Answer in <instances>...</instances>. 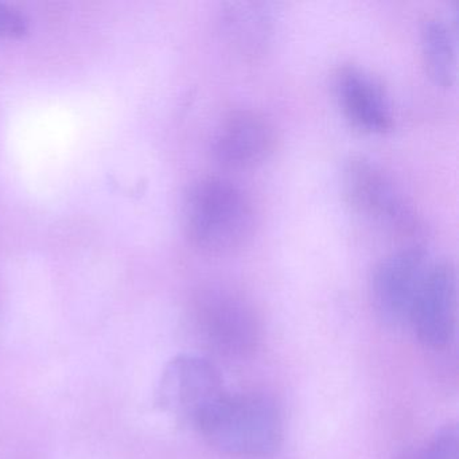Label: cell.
Instances as JSON below:
<instances>
[{"instance_id":"cell-3","label":"cell","mask_w":459,"mask_h":459,"mask_svg":"<svg viewBox=\"0 0 459 459\" xmlns=\"http://www.w3.org/2000/svg\"><path fill=\"white\" fill-rule=\"evenodd\" d=\"M227 394L219 370L208 359L178 354L160 375L157 404L177 423L200 431Z\"/></svg>"},{"instance_id":"cell-5","label":"cell","mask_w":459,"mask_h":459,"mask_svg":"<svg viewBox=\"0 0 459 459\" xmlns=\"http://www.w3.org/2000/svg\"><path fill=\"white\" fill-rule=\"evenodd\" d=\"M342 190L354 212L376 227L392 233H412L418 217L392 177L375 160L351 157L342 171Z\"/></svg>"},{"instance_id":"cell-7","label":"cell","mask_w":459,"mask_h":459,"mask_svg":"<svg viewBox=\"0 0 459 459\" xmlns=\"http://www.w3.org/2000/svg\"><path fill=\"white\" fill-rule=\"evenodd\" d=\"M408 322L427 348L443 349L451 342L456 326V271L450 260L429 264Z\"/></svg>"},{"instance_id":"cell-2","label":"cell","mask_w":459,"mask_h":459,"mask_svg":"<svg viewBox=\"0 0 459 459\" xmlns=\"http://www.w3.org/2000/svg\"><path fill=\"white\" fill-rule=\"evenodd\" d=\"M206 442L224 455L256 459L273 455L283 440V419L271 397L230 394L200 429Z\"/></svg>"},{"instance_id":"cell-4","label":"cell","mask_w":459,"mask_h":459,"mask_svg":"<svg viewBox=\"0 0 459 459\" xmlns=\"http://www.w3.org/2000/svg\"><path fill=\"white\" fill-rule=\"evenodd\" d=\"M195 326L206 342L230 357H246L260 342L259 316L251 300L224 284H211L193 300Z\"/></svg>"},{"instance_id":"cell-13","label":"cell","mask_w":459,"mask_h":459,"mask_svg":"<svg viewBox=\"0 0 459 459\" xmlns=\"http://www.w3.org/2000/svg\"><path fill=\"white\" fill-rule=\"evenodd\" d=\"M28 31V18L20 10L0 4V41L22 39Z\"/></svg>"},{"instance_id":"cell-1","label":"cell","mask_w":459,"mask_h":459,"mask_svg":"<svg viewBox=\"0 0 459 459\" xmlns=\"http://www.w3.org/2000/svg\"><path fill=\"white\" fill-rule=\"evenodd\" d=\"M182 224L195 249L209 256H228L251 241L256 209L251 195L236 182L203 177L185 193Z\"/></svg>"},{"instance_id":"cell-9","label":"cell","mask_w":459,"mask_h":459,"mask_svg":"<svg viewBox=\"0 0 459 459\" xmlns=\"http://www.w3.org/2000/svg\"><path fill=\"white\" fill-rule=\"evenodd\" d=\"M335 95L351 125L369 134H384L394 127L391 104L380 85L364 69L341 66L335 74Z\"/></svg>"},{"instance_id":"cell-10","label":"cell","mask_w":459,"mask_h":459,"mask_svg":"<svg viewBox=\"0 0 459 459\" xmlns=\"http://www.w3.org/2000/svg\"><path fill=\"white\" fill-rule=\"evenodd\" d=\"M225 41L243 56L255 57L270 47L275 31V15L264 2H227L219 12Z\"/></svg>"},{"instance_id":"cell-6","label":"cell","mask_w":459,"mask_h":459,"mask_svg":"<svg viewBox=\"0 0 459 459\" xmlns=\"http://www.w3.org/2000/svg\"><path fill=\"white\" fill-rule=\"evenodd\" d=\"M424 247L410 244L386 255L370 279V298L381 319L391 325L408 322L411 306L429 270Z\"/></svg>"},{"instance_id":"cell-11","label":"cell","mask_w":459,"mask_h":459,"mask_svg":"<svg viewBox=\"0 0 459 459\" xmlns=\"http://www.w3.org/2000/svg\"><path fill=\"white\" fill-rule=\"evenodd\" d=\"M421 57L437 84L451 87L456 80V28L445 18L429 15L420 26Z\"/></svg>"},{"instance_id":"cell-12","label":"cell","mask_w":459,"mask_h":459,"mask_svg":"<svg viewBox=\"0 0 459 459\" xmlns=\"http://www.w3.org/2000/svg\"><path fill=\"white\" fill-rule=\"evenodd\" d=\"M458 450V429L448 424L420 445L397 454L394 459H459Z\"/></svg>"},{"instance_id":"cell-8","label":"cell","mask_w":459,"mask_h":459,"mask_svg":"<svg viewBox=\"0 0 459 459\" xmlns=\"http://www.w3.org/2000/svg\"><path fill=\"white\" fill-rule=\"evenodd\" d=\"M276 133L273 123L252 109H236L222 117L212 136V152L225 168L249 169L273 155Z\"/></svg>"}]
</instances>
